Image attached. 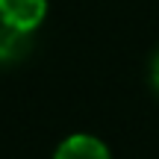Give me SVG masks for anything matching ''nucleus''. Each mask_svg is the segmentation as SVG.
I'll return each instance as SVG.
<instances>
[{"instance_id": "nucleus-2", "label": "nucleus", "mask_w": 159, "mask_h": 159, "mask_svg": "<svg viewBox=\"0 0 159 159\" xmlns=\"http://www.w3.org/2000/svg\"><path fill=\"white\" fill-rule=\"evenodd\" d=\"M53 159H112L106 144L97 142L94 136H71L59 144Z\"/></svg>"}, {"instance_id": "nucleus-3", "label": "nucleus", "mask_w": 159, "mask_h": 159, "mask_svg": "<svg viewBox=\"0 0 159 159\" xmlns=\"http://www.w3.org/2000/svg\"><path fill=\"white\" fill-rule=\"evenodd\" d=\"M24 35L27 33H21L15 24H9L3 18V12H0V59L15 56V53L21 50V44H24Z\"/></svg>"}, {"instance_id": "nucleus-1", "label": "nucleus", "mask_w": 159, "mask_h": 159, "mask_svg": "<svg viewBox=\"0 0 159 159\" xmlns=\"http://www.w3.org/2000/svg\"><path fill=\"white\" fill-rule=\"evenodd\" d=\"M0 12L9 24H15L21 33H30L41 24L47 12L44 0H0Z\"/></svg>"}, {"instance_id": "nucleus-4", "label": "nucleus", "mask_w": 159, "mask_h": 159, "mask_svg": "<svg viewBox=\"0 0 159 159\" xmlns=\"http://www.w3.org/2000/svg\"><path fill=\"white\" fill-rule=\"evenodd\" d=\"M153 83H156V89H159V56H156V62H153Z\"/></svg>"}]
</instances>
